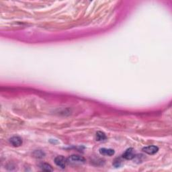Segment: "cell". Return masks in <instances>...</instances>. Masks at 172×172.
<instances>
[{"instance_id": "obj_1", "label": "cell", "mask_w": 172, "mask_h": 172, "mask_svg": "<svg viewBox=\"0 0 172 172\" xmlns=\"http://www.w3.org/2000/svg\"><path fill=\"white\" fill-rule=\"evenodd\" d=\"M67 162L71 163H84L85 162V159L82 156L78 155H72L67 159Z\"/></svg>"}, {"instance_id": "obj_2", "label": "cell", "mask_w": 172, "mask_h": 172, "mask_svg": "<svg viewBox=\"0 0 172 172\" xmlns=\"http://www.w3.org/2000/svg\"><path fill=\"white\" fill-rule=\"evenodd\" d=\"M55 163L57 165L58 167H61L62 169H64L66 167V164L67 163V160L66 158H64L63 156L60 155L57 156L55 158Z\"/></svg>"}, {"instance_id": "obj_3", "label": "cell", "mask_w": 172, "mask_h": 172, "mask_svg": "<svg viewBox=\"0 0 172 172\" xmlns=\"http://www.w3.org/2000/svg\"><path fill=\"white\" fill-rule=\"evenodd\" d=\"M159 150V148L156 146L150 145L143 148V151L149 155H154L157 153Z\"/></svg>"}, {"instance_id": "obj_4", "label": "cell", "mask_w": 172, "mask_h": 172, "mask_svg": "<svg viewBox=\"0 0 172 172\" xmlns=\"http://www.w3.org/2000/svg\"><path fill=\"white\" fill-rule=\"evenodd\" d=\"M135 155L134 149L132 148H129V149H126L125 152L122 154V157L125 159L126 160H131L133 158H135Z\"/></svg>"}, {"instance_id": "obj_5", "label": "cell", "mask_w": 172, "mask_h": 172, "mask_svg": "<svg viewBox=\"0 0 172 172\" xmlns=\"http://www.w3.org/2000/svg\"><path fill=\"white\" fill-rule=\"evenodd\" d=\"M10 142L14 147H18L22 145V139L20 137L14 136L10 139Z\"/></svg>"}, {"instance_id": "obj_6", "label": "cell", "mask_w": 172, "mask_h": 172, "mask_svg": "<svg viewBox=\"0 0 172 172\" xmlns=\"http://www.w3.org/2000/svg\"><path fill=\"white\" fill-rule=\"evenodd\" d=\"M100 154L105 156H112L114 155L115 151L114 149H106V148H101L100 149Z\"/></svg>"}, {"instance_id": "obj_7", "label": "cell", "mask_w": 172, "mask_h": 172, "mask_svg": "<svg viewBox=\"0 0 172 172\" xmlns=\"http://www.w3.org/2000/svg\"><path fill=\"white\" fill-rule=\"evenodd\" d=\"M96 141H106L107 139L106 135H105L104 132H102V131H98V132H96Z\"/></svg>"}, {"instance_id": "obj_8", "label": "cell", "mask_w": 172, "mask_h": 172, "mask_svg": "<svg viewBox=\"0 0 172 172\" xmlns=\"http://www.w3.org/2000/svg\"><path fill=\"white\" fill-rule=\"evenodd\" d=\"M34 157L37 159H42L45 157V153L42 150H35L32 153Z\"/></svg>"}, {"instance_id": "obj_9", "label": "cell", "mask_w": 172, "mask_h": 172, "mask_svg": "<svg viewBox=\"0 0 172 172\" xmlns=\"http://www.w3.org/2000/svg\"><path fill=\"white\" fill-rule=\"evenodd\" d=\"M40 167L41 168L42 171H53V167H51V165L48 164V163H42V164L40 165Z\"/></svg>"}, {"instance_id": "obj_10", "label": "cell", "mask_w": 172, "mask_h": 172, "mask_svg": "<svg viewBox=\"0 0 172 172\" xmlns=\"http://www.w3.org/2000/svg\"><path fill=\"white\" fill-rule=\"evenodd\" d=\"M117 160H116L114 161V165L115 167H120V164H121V161L120 160V159H117Z\"/></svg>"}]
</instances>
